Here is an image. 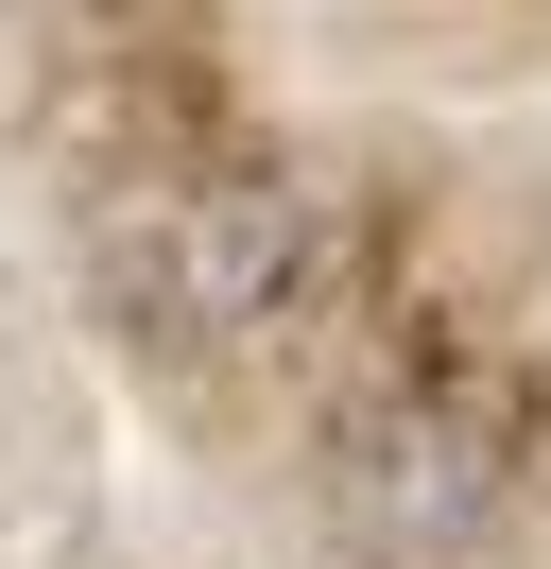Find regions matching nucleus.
<instances>
[{
	"label": "nucleus",
	"mask_w": 551,
	"mask_h": 569,
	"mask_svg": "<svg viewBox=\"0 0 551 569\" xmlns=\"http://www.w3.org/2000/svg\"><path fill=\"white\" fill-rule=\"evenodd\" d=\"M328 518L362 535L379 569H465L482 535H500V415H465V397H379V415H344Z\"/></svg>",
	"instance_id": "2"
},
{
	"label": "nucleus",
	"mask_w": 551,
	"mask_h": 569,
	"mask_svg": "<svg viewBox=\"0 0 551 569\" xmlns=\"http://www.w3.org/2000/svg\"><path fill=\"white\" fill-rule=\"evenodd\" d=\"M103 277H121V311L156 346H241V328H276L310 293V190H276V173L172 190V208H138L103 242Z\"/></svg>",
	"instance_id": "1"
}]
</instances>
